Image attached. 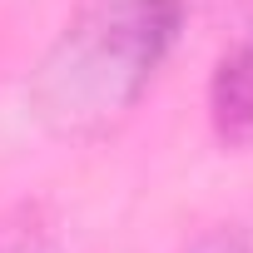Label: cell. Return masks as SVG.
Masks as SVG:
<instances>
[{
	"label": "cell",
	"mask_w": 253,
	"mask_h": 253,
	"mask_svg": "<svg viewBox=\"0 0 253 253\" xmlns=\"http://www.w3.org/2000/svg\"><path fill=\"white\" fill-rule=\"evenodd\" d=\"M189 0H84L25 80L35 124L60 144H99L169 65Z\"/></svg>",
	"instance_id": "6da1fadb"
},
{
	"label": "cell",
	"mask_w": 253,
	"mask_h": 253,
	"mask_svg": "<svg viewBox=\"0 0 253 253\" xmlns=\"http://www.w3.org/2000/svg\"><path fill=\"white\" fill-rule=\"evenodd\" d=\"M209 124L218 144L248 149L253 144V25L223 50L209 80Z\"/></svg>",
	"instance_id": "7a4b0ae2"
},
{
	"label": "cell",
	"mask_w": 253,
	"mask_h": 253,
	"mask_svg": "<svg viewBox=\"0 0 253 253\" xmlns=\"http://www.w3.org/2000/svg\"><path fill=\"white\" fill-rule=\"evenodd\" d=\"M179 253H253V204L204 223Z\"/></svg>",
	"instance_id": "277c9868"
},
{
	"label": "cell",
	"mask_w": 253,
	"mask_h": 253,
	"mask_svg": "<svg viewBox=\"0 0 253 253\" xmlns=\"http://www.w3.org/2000/svg\"><path fill=\"white\" fill-rule=\"evenodd\" d=\"M0 253H65L55 223L45 218V209L20 204L15 213L0 218Z\"/></svg>",
	"instance_id": "3957f363"
}]
</instances>
